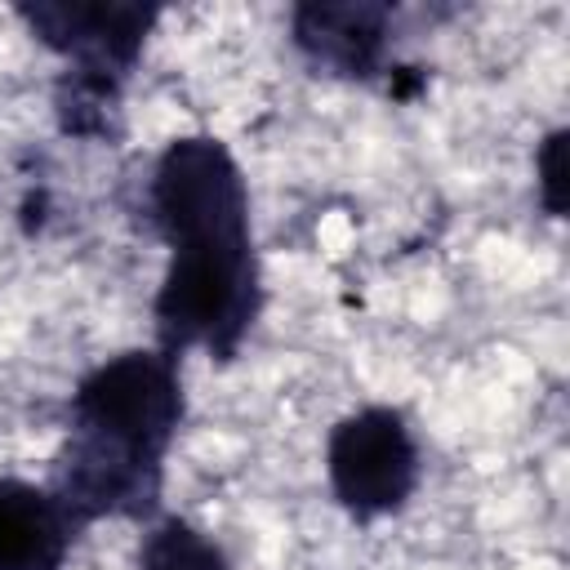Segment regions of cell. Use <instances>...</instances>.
Returning <instances> with one entry per match:
<instances>
[{"label": "cell", "instance_id": "cell-1", "mask_svg": "<svg viewBox=\"0 0 570 570\" xmlns=\"http://www.w3.org/2000/svg\"><path fill=\"white\" fill-rule=\"evenodd\" d=\"M147 205L169 249L151 298L156 347L178 361L191 347L223 365L236 361L263 307V276L249 183L232 147L214 134L169 138L151 165Z\"/></svg>", "mask_w": 570, "mask_h": 570}, {"label": "cell", "instance_id": "cell-2", "mask_svg": "<svg viewBox=\"0 0 570 570\" xmlns=\"http://www.w3.org/2000/svg\"><path fill=\"white\" fill-rule=\"evenodd\" d=\"M187 419L178 356L129 347L80 374L67 401V436L49 490L89 530L94 521H151L165 494V459Z\"/></svg>", "mask_w": 570, "mask_h": 570}, {"label": "cell", "instance_id": "cell-3", "mask_svg": "<svg viewBox=\"0 0 570 570\" xmlns=\"http://www.w3.org/2000/svg\"><path fill=\"white\" fill-rule=\"evenodd\" d=\"M423 476V454L414 428L396 405H361L330 428L325 441V481L334 503L356 521L396 517Z\"/></svg>", "mask_w": 570, "mask_h": 570}, {"label": "cell", "instance_id": "cell-4", "mask_svg": "<svg viewBox=\"0 0 570 570\" xmlns=\"http://www.w3.org/2000/svg\"><path fill=\"white\" fill-rule=\"evenodd\" d=\"M13 13L71 71H94L120 85L134 76L147 36L160 22V4L142 0H22Z\"/></svg>", "mask_w": 570, "mask_h": 570}, {"label": "cell", "instance_id": "cell-5", "mask_svg": "<svg viewBox=\"0 0 570 570\" xmlns=\"http://www.w3.org/2000/svg\"><path fill=\"white\" fill-rule=\"evenodd\" d=\"M396 9L383 0H303L289 9V40L334 80H374L387 71Z\"/></svg>", "mask_w": 570, "mask_h": 570}, {"label": "cell", "instance_id": "cell-6", "mask_svg": "<svg viewBox=\"0 0 570 570\" xmlns=\"http://www.w3.org/2000/svg\"><path fill=\"white\" fill-rule=\"evenodd\" d=\"M80 534L45 481L0 476V570H62Z\"/></svg>", "mask_w": 570, "mask_h": 570}, {"label": "cell", "instance_id": "cell-7", "mask_svg": "<svg viewBox=\"0 0 570 570\" xmlns=\"http://www.w3.org/2000/svg\"><path fill=\"white\" fill-rule=\"evenodd\" d=\"M125 85L94 76V71H71L62 67V76L53 80V120L67 138H85V142H116L120 125H125Z\"/></svg>", "mask_w": 570, "mask_h": 570}, {"label": "cell", "instance_id": "cell-8", "mask_svg": "<svg viewBox=\"0 0 570 570\" xmlns=\"http://www.w3.org/2000/svg\"><path fill=\"white\" fill-rule=\"evenodd\" d=\"M134 570H232L223 543L187 517H156L138 543Z\"/></svg>", "mask_w": 570, "mask_h": 570}, {"label": "cell", "instance_id": "cell-9", "mask_svg": "<svg viewBox=\"0 0 570 570\" xmlns=\"http://www.w3.org/2000/svg\"><path fill=\"white\" fill-rule=\"evenodd\" d=\"M566 142L570 129H552L539 151H534V174H539V205L552 218H566Z\"/></svg>", "mask_w": 570, "mask_h": 570}]
</instances>
